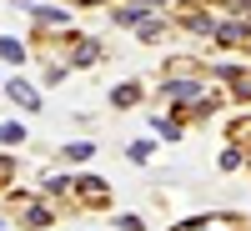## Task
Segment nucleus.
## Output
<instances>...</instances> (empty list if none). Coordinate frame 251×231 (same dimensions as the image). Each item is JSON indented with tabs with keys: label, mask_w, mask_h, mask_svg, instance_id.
<instances>
[{
	"label": "nucleus",
	"mask_w": 251,
	"mask_h": 231,
	"mask_svg": "<svg viewBox=\"0 0 251 231\" xmlns=\"http://www.w3.org/2000/svg\"><path fill=\"white\" fill-rule=\"evenodd\" d=\"M161 96H171V101H206L201 96V80H166Z\"/></svg>",
	"instance_id": "nucleus-1"
},
{
	"label": "nucleus",
	"mask_w": 251,
	"mask_h": 231,
	"mask_svg": "<svg viewBox=\"0 0 251 231\" xmlns=\"http://www.w3.org/2000/svg\"><path fill=\"white\" fill-rule=\"evenodd\" d=\"M231 226V216H201V221H181L176 231H226Z\"/></svg>",
	"instance_id": "nucleus-2"
},
{
	"label": "nucleus",
	"mask_w": 251,
	"mask_h": 231,
	"mask_svg": "<svg viewBox=\"0 0 251 231\" xmlns=\"http://www.w3.org/2000/svg\"><path fill=\"white\" fill-rule=\"evenodd\" d=\"M216 35H221V40H226V46H236V40H246V35H251V30H246V20H226V26H221V30H216Z\"/></svg>",
	"instance_id": "nucleus-3"
},
{
	"label": "nucleus",
	"mask_w": 251,
	"mask_h": 231,
	"mask_svg": "<svg viewBox=\"0 0 251 231\" xmlns=\"http://www.w3.org/2000/svg\"><path fill=\"white\" fill-rule=\"evenodd\" d=\"M10 96H15V101H20V106H30V111H35V106H40V96H35V91H30V86H25V80H10Z\"/></svg>",
	"instance_id": "nucleus-4"
},
{
	"label": "nucleus",
	"mask_w": 251,
	"mask_h": 231,
	"mask_svg": "<svg viewBox=\"0 0 251 231\" xmlns=\"http://www.w3.org/2000/svg\"><path fill=\"white\" fill-rule=\"evenodd\" d=\"M221 76L231 80V91H236V96H251V76H241V71H231V66H221Z\"/></svg>",
	"instance_id": "nucleus-5"
},
{
	"label": "nucleus",
	"mask_w": 251,
	"mask_h": 231,
	"mask_svg": "<svg viewBox=\"0 0 251 231\" xmlns=\"http://www.w3.org/2000/svg\"><path fill=\"white\" fill-rule=\"evenodd\" d=\"M80 191H86V201H106V181L86 176V181H80Z\"/></svg>",
	"instance_id": "nucleus-6"
},
{
	"label": "nucleus",
	"mask_w": 251,
	"mask_h": 231,
	"mask_svg": "<svg viewBox=\"0 0 251 231\" xmlns=\"http://www.w3.org/2000/svg\"><path fill=\"white\" fill-rule=\"evenodd\" d=\"M66 156H71V161H91L96 146H91V141H75V146H66Z\"/></svg>",
	"instance_id": "nucleus-7"
},
{
	"label": "nucleus",
	"mask_w": 251,
	"mask_h": 231,
	"mask_svg": "<svg viewBox=\"0 0 251 231\" xmlns=\"http://www.w3.org/2000/svg\"><path fill=\"white\" fill-rule=\"evenodd\" d=\"M111 101H116V106H131V101H136V86H116Z\"/></svg>",
	"instance_id": "nucleus-8"
},
{
	"label": "nucleus",
	"mask_w": 251,
	"mask_h": 231,
	"mask_svg": "<svg viewBox=\"0 0 251 231\" xmlns=\"http://www.w3.org/2000/svg\"><path fill=\"white\" fill-rule=\"evenodd\" d=\"M20 136H25V131H20V126H0V141H5V146H15Z\"/></svg>",
	"instance_id": "nucleus-9"
},
{
	"label": "nucleus",
	"mask_w": 251,
	"mask_h": 231,
	"mask_svg": "<svg viewBox=\"0 0 251 231\" xmlns=\"http://www.w3.org/2000/svg\"><path fill=\"white\" fill-rule=\"evenodd\" d=\"M0 60H20V46H15V40H0Z\"/></svg>",
	"instance_id": "nucleus-10"
},
{
	"label": "nucleus",
	"mask_w": 251,
	"mask_h": 231,
	"mask_svg": "<svg viewBox=\"0 0 251 231\" xmlns=\"http://www.w3.org/2000/svg\"><path fill=\"white\" fill-rule=\"evenodd\" d=\"M231 10H251V0H231Z\"/></svg>",
	"instance_id": "nucleus-11"
},
{
	"label": "nucleus",
	"mask_w": 251,
	"mask_h": 231,
	"mask_svg": "<svg viewBox=\"0 0 251 231\" xmlns=\"http://www.w3.org/2000/svg\"><path fill=\"white\" fill-rule=\"evenodd\" d=\"M141 5H156V0H141ZM161 5H166V0H161Z\"/></svg>",
	"instance_id": "nucleus-12"
}]
</instances>
